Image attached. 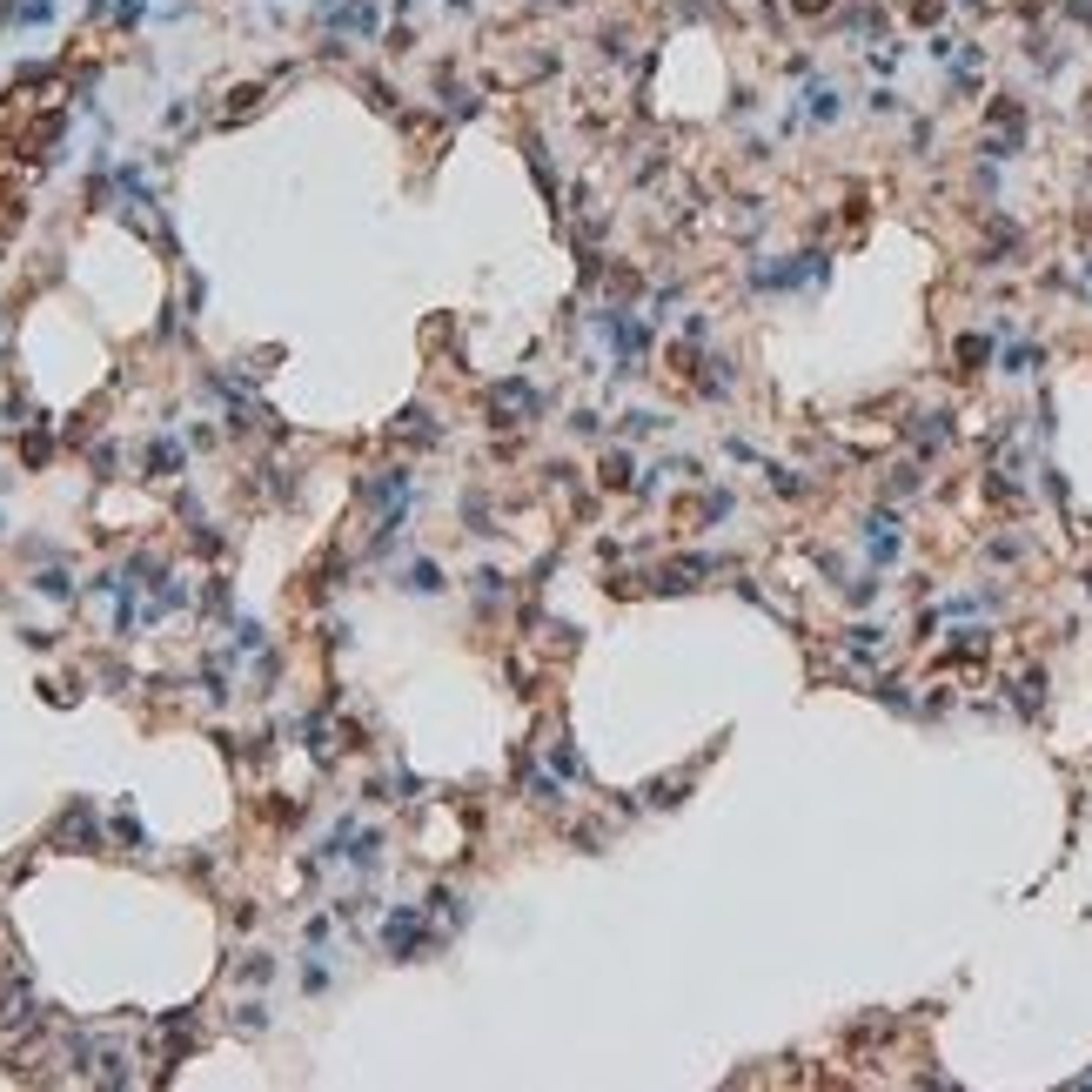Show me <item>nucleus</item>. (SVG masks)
I'll return each mask as SVG.
<instances>
[{"mask_svg": "<svg viewBox=\"0 0 1092 1092\" xmlns=\"http://www.w3.org/2000/svg\"><path fill=\"white\" fill-rule=\"evenodd\" d=\"M603 483H610V490H630V456H610V463H603Z\"/></svg>", "mask_w": 1092, "mask_h": 1092, "instance_id": "obj_7", "label": "nucleus"}, {"mask_svg": "<svg viewBox=\"0 0 1092 1092\" xmlns=\"http://www.w3.org/2000/svg\"><path fill=\"white\" fill-rule=\"evenodd\" d=\"M952 356H959V369L972 376V369H979V362L992 356V342H985V335H959V349H952Z\"/></svg>", "mask_w": 1092, "mask_h": 1092, "instance_id": "obj_4", "label": "nucleus"}, {"mask_svg": "<svg viewBox=\"0 0 1092 1092\" xmlns=\"http://www.w3.org/2000/svg\"><path fill=\"white\" fill-rule=\"evenodd\" d=\"M490 416H496L503 429H510L516 416H536V389H530V382H503V389L490 396Z\"/></svg>", "mask_w": 1092, "mask_h": 1092, "instance_id": "obj_1", "label": "nucleus"}, {"mask_svg": "<svg viewBox=\"0 0 1092 1092\" xmlns=\"http://www.w3.org/2000/svg\"><path fill=\"white\" fill-rule=\"evenodd\" d=\"M389 952H396V959H416V952H423V918H416V905H402V912L389 918Z\"/></svg>", "mask_w": 1092, "mask_h": 1092, "instance_id": "obj_2", "label": "nucleus"}, {"mask_svg": "<svg viewBox=\"0 0 1092 1092\" xmlns=\"http://www.w3.org/2000/svg\"><path fill=\"white\" fill-rule=\"evenodd\" d=\"M409 590H423V597H436V590H443V577H436V563H416V570H409Z\"/></svg>", "mask_w": 1092, "mask_h": 1092, "instance_id": "obj_6", "label": "nucleus"}, {"mask_svg": "<svg viewBox=\"0 0 1092 1092\" xmlns=\"http://www.w3.org/2000/svg\"><path fill=\"white\" fill-rule=\"evenodd\" d=\"M865 543H871V557H878V563H892L898 557V516H871Z\"/></svg>", "mask_w": 1092, "mask_h": 1092, "instance_id": "obj_3", "label": "nucleus"}, {"mask_svg": "<svg viewBox=\"0 0 1092 1092\" xmlns=\"http://www.w3.org/2000/svg\"><path fill=\"white\" fill-rule=\"evenodd\" d=\"M1032 369H1039V349H1005V376H1032Z\"/></svg>", "mask_w": 1092, "mask_h": 1092, "instance_id": "obj_5", "label": "nucleus"}]
</instances>
